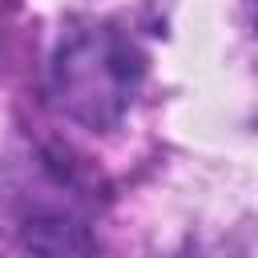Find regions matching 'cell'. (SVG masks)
<instances>
[{"label":"cell","instance_id":"obj_1","mask_svg":"<svg viewBox=\"0 0 258 258\" xmlns=\"http://www.w3.org/2000/svg\"><path fill=\"white\" fill-rule=\"evenodd\" d=\"M145 85V52L117 24H73L48 64V89L56 109L81 129H117Z\"/></svg>","mask_w":258,"mask_h":258},{"label":"cell","instance_id":"obj_2","mask_svg":"<svg viewBox=\"0 0 258 258\" xmlns=\"http://www.w3.org/2000/svg\"><path fill=\"white\" fill-rule=\"evenodd\" d=\"M24 246L32 258H101L93 230L73 210H32L24 218Z\"/></svg>","mask_w":258,"mask_h":258}]
</instances>
